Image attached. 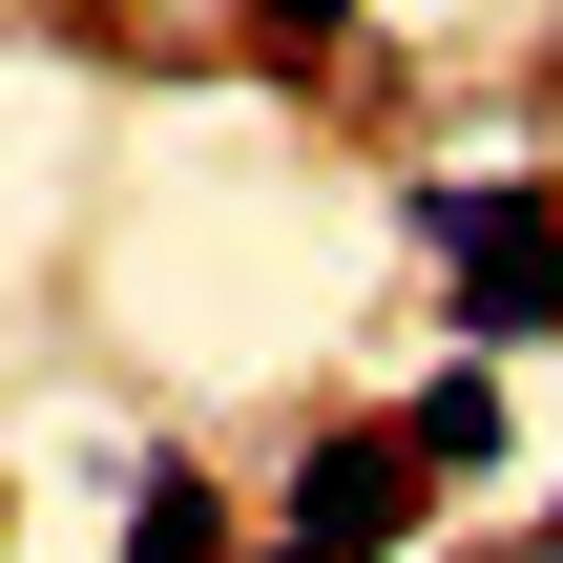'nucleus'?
Here are the masks:
<instances>
[{"label":"nucleus","instance_id":"f257e3e1","mask_svg":"<svg viewBox=\"0 0 563 563\" xmlns=\"http://www.w3.org/2000/svg\"><path fill=\"white\" fill-rule=\"evenodd\" d=\"M418 230L460 251V334H563V188H522V167H439Z\"/></svg>","mask_w":563,"mask_h":563},{"label":"nucleus","instance_id":"f03ea898","mask_svg":"<svg viewBox=\"0 0 563 563\" xmlns=\"http://www.w3.org/2000/svg\"><path fill=\"white\" fill-rule=\"evenodd\" d=\"M418 522H439V481H418L397 439H313V460H292V543L313 563H397Z\"/></svg>","mask_w":563,"mask_h":563},{"label":"nucleus","instance_id":"7ed1b4c3","mask_svg":"<svg viewBox=\"0 0 563 563\" xmlns=\"http://www.w3.org/2000/svg\"><path fill=\"white\" fill-rule=\"evenodd\" d=\"M125 563H230V501L188 460H125Z\"/></svg>","mask_w":563,"mask_h":563},{"label":"nucleus","instance_id":"20e7f679","mask_svg":"<svg viewBox=\"0 0 563 563\" xmlns=\"http://www.w3.org/2000/svg\"><path fill=\"white\" fill-rule=\"evenodd\" d=\"M397 460H418V481H501V376H439V397L397 418Z\"/></svg>","mask_w":563,"mask_h":563},{"label":"nucleus","instance_id":"39448f33","mask_svg":"<svg viewBox=\"0 0 563 563\" xmlns=\"http://www.w3.org/2000/svg\"><path fill=\"white\" fill-rule=\"evenodd\" d=\"M251 42H272V63H334V42H355V0H251Z\"/></svg>","mask_w":563,"mask_h":563},{"label":"nucleus","instance_id":"423d86ee","mask_svg":"<svg viewBox=\"0 0 563 563\" xmlns=\"http://www.w3.org/2000/svg\"><path fill=\"white\" fill-rule=\"evenodd\" d=\"M251 563H313V543H251Z\"/></svg>","mask_w":563,"mask_h":563},{"label":"nucleus","instance_id":"0eeeda50","mask_svg":"<svg viewBox=\"0 0 563 563\" xmlns=\"http://www.w3.org/2000/svg\"><path fill=\"white\" fill-rule=\"evenodd\" d=\"M0 543H21V501H0Z\"/></svg>","mask_w":563,"mask_h":563},{"label":"nucleus","instance_id":"6e6552de","mask_svg":"<svg viewBox=\"0 0 563 563\" xmlns=\"http://www.w3.org/2000/svg\"><path fill=\"white\" fill-rule=\"evenodd\" d=\"M543 563H563V522H543Z\"/></svg>","mask_w":563,"mask_h":563}]
</instances>
